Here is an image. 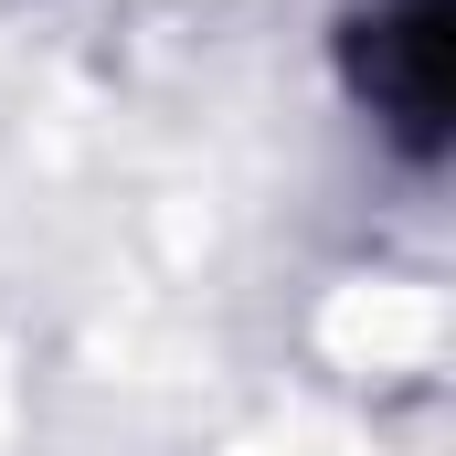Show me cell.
Returning a JSON list of instances; mask_svg holds the SVG:
<instances>
[{
    "instance_id": "1",
    "label": "cell",
    "mask_w": 456,
    "mask_h": 456,
    "mask_svg": "<svg viewBox=\"0 0 456 456\" xmlns=\"http://www.w3.org/2000/svg\"><path fill=\"white\" fill-rule=\"evenodd\" d=\"M350 86L403 159H436L456 107V0H371L350 21Z\"/></svg>"
}]
</instances>
